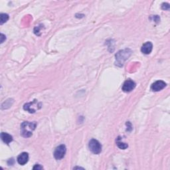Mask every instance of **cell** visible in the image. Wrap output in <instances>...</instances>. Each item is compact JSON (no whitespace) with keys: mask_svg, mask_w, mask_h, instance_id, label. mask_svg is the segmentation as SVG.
<instances>
[{"mask_svg":"<svg viewBox=\"0 0 170 170\" xmlns=\"http://www.w3.org/2000/svg\"><path fill=\"white\" fill-rule=\"evenodd\" d=\"M37 126L35 122H24L21 125V135L24 138H29L33 134V132Z\"/></svg>","mask_w":170,"mask_h":170,"instance_id":"cell-1","label":"cell"},{"mask_svg":"<svg viewBox=\"0 0 170 170\" xmlns=\"http://www.w3.org/2000/svg\"><path fill=\"white\" fill-rule=\"evenodd\" d=\"M132 51L129 49H126L124 50L120 51L116 55V65L122 66L124 62L127 60L128 57L131 55Z\"/></svg>","mask_w":170,"mask_h":170,"instance_id":"cell-2","label":"cell"},{"mask_svg":"<svg viewBox=\"0 0 170 170\" xmlns=\"http://www.w3.org/2000/svg\"><path fill=\"white\" fill-rule=\"evenodd\" d=\"M41 106L42 105L41 102H39L37 100H34L33 101L27 103L23 106V109L29 113L32 114L36 112V111L40 109L41 108Z\"/></svg>","mask_w":170,"mask_h":170,"instance_id":"cell-3","label":"cell"},{"mask_svg":"<svg viewBox=\"0 0 170 170\" xmlns=\"http://www.w3.org/2000/svg\"><path fill=\"white\" fill-rule=\"evenodd\" d=\"M89 148L90 151L94 154H99L102 152V145L95 139H92L89 142Z\"/></svg>","mask_w":170,"mask_h":170,"instance_id":"cell-4","label":"cell"},{"mask_svg":"<svg viewBox=\"0 0 170 170\" xmlns=\"http://www.w3.org/2000/svg\"><path fill=\"white\" fill-rule=\"evenodd\" d=\"M66 152V146L64 144H61L59 145L58 147L55 149L54 152V157L57 160H62L65 157V153Z\"/></svg>","mask_w":170,"mask_h":170,"instance_id":"cell-5","label":"cell"},{"mask_svg":"<svg viewBox=\"0 0 170 170\" xmlns=\"http://www.w3.org/2000/svg\"><path fill=\"white\" fill-rule=\"evenodd\" d=\"M136 83L132 80L126 81L122 85V90L125 93H130L136 87Z\"/></svg>","mask_w":170,"mask_h":170,"instance_id":"cell-6","label":"cell"},{"mask_svg":"<svg viewBox=\"0 0 170 170\" xmlns=\"http://www.w3.org/2000/svg\"><path fill=\"white\" fill-rule=\"evenodd\" d=\"M166 86V83L163 81H157L153 83L151 86V90L153 92H159Z\"/></svg>","mask_w":170,"mask_h":170,"instance_id":"cell-7","label":"cell"},{"mask_svg":"<svg viewBox=\"0 0 170 170\" xmlns=\"http://www.w3.org/2000/svg\"><path fill=\"white\" fill-rule=\"evenodd\" d=\"M153 49V45L151 42H146L142 45L141 48V51L142 53L145 55H149L151 53Z\"/></svg>","mask_w":170,"mask_h":170,"instance_id":"cell-8","label":"cell"},{"mask_svg":"<svg viewBox=\"0 0 170 170\" xmlns=\"http://www.w3.org/2000/svg\"><path fill=\"white\" fill-rule=\"evenodd\" d=\"M29 161V154L27 152H23L17 157V162L19 164L23 165Z\"/></svg>","mask_w":170,"mask_h":170,"instance_id":"cell-9","label":"cell"},{"mask_svg":"<svg viewBox=\"0 0 170 170\" xmlns=\"http://www.w3.org/2000/svg\"><path fill=\"white\" fill-rule=\"evenodd\" d=\"M1 138L2 141L6 144H9L13 141L12 136H11L10 134L6 132H2L1 134Z\"/></svg>","mask_w":170,"mask_h":170,"instance_id":"cell-10","label":"cell"},{"mask_svg":"<svg viewBox=\"0 0 170 170\" xmlns=\"http://www.w3.org/2000/svg\"><path fill=\"white\" fill-rule=\"evenodd\" d=\"M9 19V15L6 13H2L0 15V24L3 25V23L7 22Z\"/></svg>","mask_w":170,"mask_h":170,"instance_id":"cell-11","label":"cell"},{"mask_svg":"<svg viewBox=\"0 0 170 170\" xmlns=\"http://www.w3.org/2000/svg\"><path fill=\"white\" fill-rule=\"evenodd\" d=\"M116 144L118 145V147L120 149H126V148L128 147V145L127 144L124 143V142H122L120 140H118L117 142V144Z\"/></svg>","mask_w":170,"mask_h":170,"instance_id":"cell-12","label":"cell"},{"mask_svg":"<svg viewBox=\"0 0 170 170\" xmlns=\"http://www.w3.org/2000/svg\"><path fill=\"white\" fill-rule=\"evenodd\" d=\"M161 8L164 10H168L169 9V5L168 3H164L161 6Z\"/></svg>","mask_w":170,"mask_h":170,"instance_id":"cell-13","label":"cell"},{"mask_svg":"<svg viewBox=\"0 0 170 170\" xmlns=\"http://www.w3.org/2000/svg\"><path fill=\"white\" fill-rule=\"evenodd\" d=\"M43 169V168L42 166H41V165H39V164L35 165L33 167V169Z\"/></svg>","mask_w":170,"mask_h":170,"instance_id":"cell-14","label":"cell"},{"mask_svg":"<svg viewBox=\"0 0 170 170\" xmlns=\"http://www.w3.org/2000/svg\"><path fill=\"white\" fill-rule=\"evenodd\" d=\"M0 39H1V41H0V42H1V43H3V41H4L6 39V37L2 33L1 34V37H0Z\"/></svg>","mask_w":170,"mask_h":170,"instance_id":"cell-15","label":"cell"},{"mask_svg":"<svg viewBox=\"0 0 170 170\" xmlns=\"http://www.w3.org/2000/svg\"><path fill=\"white\" fill-rule=\"evenodd\" d=\"M74 169H83L82 168H78V167H76V168H74Z\"/></svg>","mask_w":170,"mask_h":170,"instance_id":"cell-16","label":"cell"}]
</instances>
